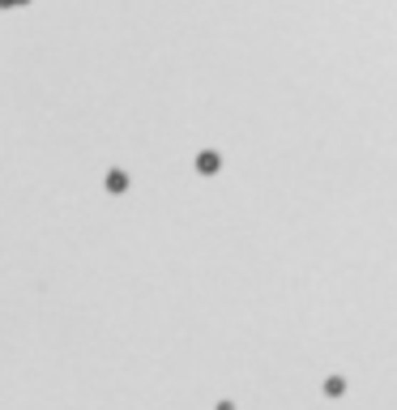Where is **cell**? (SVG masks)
Segmentation results:
<instances>
[{
	"mask_svg": "<svg viewBox=\"0 0 397 410\" xmlns=\"http://www.w3.org/2000/svg\"><path fill=\"white\" fill-rule=\"evenodd\" d=\"M218 163H222L218 154H201V158H197V167H201L205 175H214V171H218Z\"/></svg>",
	"mask_w": 397,
	"mask_h": 410,
	"instance_id": "1",
	"label": "cell"
},
{
	"mask_svg": "<svg viewBox=\"0 0 397 410\" xmlns=\"http://www.w3.org/2000/svg\"><path fill=\"white\" fill-rule=\"evenodd\" d=\"M107 188H111V193H120V188H128V180H124L120 171H111V175H107Z\"/></svg>",
	"mask_w": 397,
	"mask_h": 410,
	"instance_id": "2",
	"label": "cell"
},
{
	"mask_svg": "<svg viewBox=\"0 0 397 410\" xmlns=\"http://www.w3.org/2000/svg\"><path fill=\"white\" fill-rule=\"evenodd\" d=\"M0 4H26V0H0Z\"/></svg>",
	"mask_w": 397,
	"mask_h": 410,
	"instance_id": "3",
	"label": "cell"
}]
</instances>
